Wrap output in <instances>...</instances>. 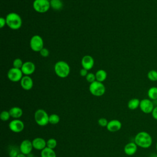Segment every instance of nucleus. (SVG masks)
Here are the masks:
<instances>
[{"mask_svg":"<svg viewBox=\"0 0 157 157\" xmlns=\"http://www.w3.org/2000/svg\"><path fill=\"white\" fill-rule=\"evenodd\" d=\"M151 116L153 117V119L157 120V105L156 106H155L152 112H151Z\"/></svg>","mask_w":157,"mask_h":157,"instance_id":"nucleus-34","label":"nucleus"},{"mask_svg":"<svg viewBox=\"0 0 157 157\" xmlns=\"http://www.w3.org/2000/svg\"><path fill=\"white\" fill-rule=\"evenodd\" d=\"M154 107L155 106L153 102L148 98L143 99L140 101L139 108L140 110L145 114L151 113Z\"/></svg>","mask_w":157,"mask_h":157,"instance_id":"nucleus-9","label":"nucleus"},{"mask_svg":"<svg viewBox=\"0 0 157 157\" xmlns=\"http://www.w3.org/2000/svg\"><path fill=\"white\" fill-rule=\"evenodd\" d=\"M149 157H157V153H151V154L149 156Z\"/></svg>","mask_w":157,"mask_h":157,"instance_id":"nucleus-37","label":"nucleus"},{"mask_svg":"<svg viewBox=\"0 0 157 157\" xmlns=\"http://www.w3.org/2000/svg\"><path fill=\"white\" fill-rule=\"evenodd\" d=\"M9 128L13 132L19 133L23 131L25 124L23 121L20 119H13L9 123Z\"/></svg>","mask_w":157,"mask_h":157,"instance_id":"nucleus-10","label":"nucleus"},{"mask_svg":"<svg viewBox=\"0 0 157 157\" xmlns=\"http://www.w3.org/2000/svg\"><path fill=\"white\" fill-rule=\"evenodd\" d=\"M140 100L138 98H132L128 102V107L130 110H136L139 107Z\"/></svg>","mask_w":157,"mask_h":157,"instance_id":"nucleus-22","label":"nucleus"},{"mask_svg":"<svg viewBox=\"0 0 157 157\" xmlns=\"http://www.w3.org/2000/svg\"><path fill=\"white\" fill-rule=\"evenodd\" d=\"M60 121L59 116L56 113H52L49 115V123L51 124H56Z\"/></svg>","mask_w":157,"mask_h":157,"instance_id":"nucleus-25","label":"nucleus"},{"mask_svg":"<svg viewBox=\"0 0 157 157\" xmlns=\"http://www.w3.org/2000/svg\"><path fill=\"white\" fill-rule=\"evenodd\" d=\"M94 64V60L91 56L86 55L82 57L81 60V65L82 68H84L89 71L93 67Z\"/></svg>","mask_w":157,"mask_h":157,"instance_id":"nucleus-13","label":"nucleus"},{"mask_svg":"<svg viewBox=\"0 0 157 157\" xmlns=\"http://www.w3.org/2000/svg\"><path fill=\"white\" fill-rule=\"evenodd\" d=\"M121 126L122 124L120 121L118 120H112L108 122L106 128L109 132H115L120 130Z\"/></svg>","mask_w":157,"mask_h":157,"instance_id":"nucleus-15","label":"nucleus"},{"mask_svg":"<svg viewBox=\"0 0 157 157\" xmlns=\"http://www.w3.org/2000/svg\"><path fill=\"white\" fill-rule=\"evenodd\" d=\"M40 157H56V154L53 149L45 147L41 151Z\"/></svg>","mask_w":157,"mask_h":157,"instance_id":"nucleus-21","label":"nucleus"},{"mask_svg":"<svg viewBox=\"0 0 157 157\" xmlns=\"http://www.w3.org/2000/svg\"><path fill=\"white\" fill-rule=\"evenodd\" d=\"M23 77V74L20 69L12 67L7 72V78L12 82H20Z\"/></svg>","mask_w":157,"mask_h":157,"instance_id":"nucleus-8","label":"nucleus"},{"mask_svg":"<svg viewBox=\"0 0 157 157\" xmlns=\"http://www.w3.org/2000/svg\"><path fill=\"white\" fill-rule=\"evenodd\" d=\"M50 8L54 10H60L63 7V3L62 0H50Z\"/></svg>","mask_w":157,"mask_h":157,"instance_id":"nucleus-20","label":"nucleus"},{"mask_svg":"<svg viewBox=\"0 0 157 157\" xmlns=\"http://www.w3.org/2000/svg\"><path fill=\"white\" fill-rule=\"evenodd\" d=\"M32 157H38V156H32Z\"/></svg>","mask_w":157,"mask_h":157,"instance_id":"nucleus-39","label":"nucleus"},{"mask_svg":"<svg viewBox=\"0 0 157 157\" xmlns=\"http://www.w3.org/2000/svg\"><path fill=\"white\" fill-rule=\"evenodd\" d=\"M19 148L20 153L25 155H29L33 149L32 141L28 139H25L22 140L20 144Z\"/></svg>","mask_w":157,"mask_h":157,"instance_id":"nucleus-11","label":"nucleus"},{"mask_svg":"<svg viewBox=\"0 0 157 157\" xmlns=\"http://www.w3.org/2000/svg\"><path fill=\"white\" fill-rule=\"evenodd\" d=\"M147 78L151 82H157V71L155 69L150 70L147 73Z\"/></svg>","mask_w":157,"mask_h":157,"instance_id":"nucleus-24","label":"nucleus"},{"mask_svg":"<svg viewBox=\"0 0 157 157\" xmlns=\"http://www.w3.org/2000/svg\"><path fill=\"white\" fill-rule=\"evenodd\" d=\"M31 49L36 52H39L44 47V43L42 37L39 35H34L31 37L29 41Z\"/></svg>","mask_w":157,"mask_h":157,"instance_id":"nucleus-7","label":"nucleus"},{"mask_svg":"<svg viewBox=\"0 0 157 157\" xmlns=\"http://www.w3.org/2000/svg\"><path fill=\"white\" fill-rule=\"evenodd\" d=\"M34 121L40 126H45L49 123V115L47 112L42 109H39L34 114Z\"/></svg>","mask_w":157,"mask_h":157,"instance_id":"nucleus-4","label":"nucleus"},{"mask_svg":"<svg viewBox=\"0 0 157 157\" xmlns=\"http://www.w3.org/2000/svg\"><path fill=\"white\" fill-rule=\"evenodd\" d=\"M21 70L24 75H30L35 72L36 65L33 62L27 61L24 62Z\"/></svg>","mask_w":157,"mask_h":157,"instance_id":"nucleus-12","label":"nucleus"},{"mask_svg":"<svg viewBox=\"0 0 157 157\" xmlns=\"http://www.w3.org/2000/svg\"><path fill=\"white\" fill-rule=\"evenodd\" d=\"M39 53H40V55L42 57L46 58V57L48 56V55H49V54H50V52H49V50H48L47 48L44 47L43 48H42V49L40 50V51L39 52Z\"/></svg>","mask_w":157,"mask_h":157,"instance_id":"nucleus-32","label":"nucleus"},{"mask_svg":"<svg viewBox=\"0 0 157 157\" xmlns=\"http://www.w3.org/2000/svg\"><path fill=\"white\" fill-rule=\"evenodd\" d=\"M6 25V18H4L1 17L0 18V28H2L4 27V26Z\"/></svg>","mask_w":157,"mask_h":157,"instance_id":"nucleus-35","label":"nucleus"},{"mask_svg":"<svg viewBox=\"0 0 157 157\" xmlns=\"http://www.w3.org/2000/svg\"><path fill=\"white\" fill-rule=\"evenodd\" d=\"M20 153V151L19 147L17 148L15 146H13L10 147L9 148V156L10 157H17Z\"/></svg>","mask_w":157,"mask_h":157,"instance_id":"nucleus-26","label":"nucleus"},{"mask_svg":"<svg viewBox=\"0 0 157 157\" xmlns=\"http://www.w3.org/2000/svg\"><path fill=\"white\" fill-rule=\"evenodd\" d=\"M24 62H23V61L20 59V58H15L12 63V66L13 67L15 68H17V69H20L22 67L23 64Z\"/></svg>","mask_w":157,"mask_h":157,"instance_id":"nucleus-28","label":"nucleus"},{"mask_svg":"<svg viewBox=\"0 0 157 157\" xmlns=\"http://www.w3.org/2000/svg\"><path fill=\"white\" fill-rule=\"evenodd\" d=\"M96 80L100 82H103L105 81L107 77V72L104 69H99L95 73Z\"/></svg>","mask_w":157,"mask_h":157,"instance_id":"nucleus-19","label":"nucleus"},{"mask_svg":"<svg viewBox=\"0 0 157 157\" xmlns=\"http://www.w3.org/2000/svg\"><path fill=\"white\" fill-rule=\"evenodd\" d=\"M33 148L42 151L47 147V141L42 137H36L32 140Z\"/></svg>","mask_w":157,"mask_h":157,"instance_id":"nucleus-16","label":"nucleus"},{"mask_svg":"<svg viewBox=\"0 0 157 157\" xmlns=\"http://www.w3.org/2000/svg\"><path fill=\"white\" fill-rule=\"evenodd\" d=\"M20 82L21 88L25 90H30L33 87V80L29 75H23Z\"/></svg>","mask_w":157,"mask_h":157,"instance_id":"nucleus-14","label":"nucleus"},{"mask_svg":"<svg viewBox=\"0 0 157 157\" xmlns=\"http://www.w3.org/2000/svg\"><path fill=\"white\" fill-rule=\"evenodd\" d=\"M10 117H11L10 113L9 111L7 110L2 111L0 114V118L3 121H6L9 120L10 119Z\"/></svg>","mask_w":157,"mask_h":157,"instance_id":"nucleus-29","label":"nucleus"},{"mask_svg":"<svg viewBox=\"0 0 157 157\" xmlns=\"http://www.w3.org/2000/svg\"><path fill=\"white\" fill-rule=\"evenodd\" d=\"M138 146L134 142H131L126 144L124 147V152L128 156L134 155L137 151Z\"/></svg>","mask_w":157,"mask_h":157,"instance_id":"nucleus-17","label":"nucleus"},{"mask_svg":"<svg viewBox=\"0 0 157 157\" xmlns=\"http://www.w3.org/2000/svg\"><path fill=\"white\" fill-rule=\"evenodd\" d=\"M10 117L13 119H19L23 115V110L17 106L11 107L9 110Z\"/></svg>","mask_w":157,"mask_h":157,"instance_id":"nucleus-18","label":"nucleus"},{"mask_svg":"<svg viewBox=\"0 0 157 157\" xmlns=\"http://www.w3.org/2000/svg\"><path fill=\"white\" fill-rule=\"evenodd\" d=\"M55 74L59 78H66L69 76L71 68L69 64L64 61H58L54 65Z\"/></svg>","mask_w":157,"mask_h":157,"instance_id":"nucleus-3","label":"nucleus"},{"mask_svg":"<svg viewBox=\"0 0 157 157\" xmlns=\"http://www.w3.org/2000/svg\"><path fill=\"white\" fill-rule=\"evenodd\" d=\"M134 142L142 148H148L152 145L153 139L148 132L140 131L135 136Z\"/></svg>","mask_w":157,"mask_h":157,"instance_id":"nucleus-1","label":"nucleus"},{"mask_svg":"<svg viewBox=\"0 0 157 157\" xmlns=\"http://www.w3.org/2000/svg\"><path fill=\"white\" fill-rule=\"evenodd\" d=\"M6 25L11 29H19L22 26V19L19 14L16 12H10L5 17Z\"/></svg>","mask_w":157,"mask_h":157,"instance_id":"nucleus-2","label":"nucleus"},{"mask_svg":"<svg viewBox=\"0 0 157 157\" xmlns=\"http://www.w3.org/2000/svg\"><path fill=\"white\" fill-rule=\"evenodd\" d=\"M147 96L148 99L151 101H155L157 99V87L152 86L150 87L147 91Z\"/></svg>","mask_w":157,"mask_h":157,"instance_id":"nucleus-23","label":"nucleus"},{"mask_svg":"<svg viewBox=\"0 0 157 157\" xmlns=\"http://www.w3.org/2000/svg\"><path fill=\"white\" fill-rule=\"evenodd\" d=\"M156 152H157V142L156 143Z\"/></svg>","mask_w":157,"mask_h":157,"instance_id":"nucleus-38","label":"nucleus"},{"mask_svg":"<svg viewBox=\"0 0 157 157\" xmlns=\"http://www.w3.org/2000/svg\"><path fill=\"white\" fill-rule=\"evenodd\" d=\"M86 80L88 82H89L90 83L96 81V75L95 74H93L92 72H89L88 74V75L86 76Z\"/></svg>","mask_w":157,"mask_h":157,"instance_id":"nucleus-30","label":"nucleus"},{"mask_svg":"<svg viewBox=\"0 0 157 157\" xmlns=\"http://www.w3.org/2000/svg\"><path fill=\"white\" fill-rule=\"evenodd\" d=\"M108 120L105 118H100L98 120V124L101 127H106L108 124Z\"/></svg>","mask_w":157,"mask_h":157,"instance_id":"nucleus-31","label":"nucleus"},{"mask_svg":"<svg viewBox=\"0 0 157 157\" xmlns=\"http://www.w3.org/2000/svg\"><path fill=\"white\" fill-rule=\"evenodd\" d=\"M89 91L92 95L99 97L104 94L105 92V87L102 82L96 80L90 84Z\"/></svg>","mask_w":157,"mask_h":157,"instance_id":"nucleus-5","label":"nucleus"},{"mask_svg":"<svg viewBox=\"0 0 157 157\" xmlns=\"http://www.w3.org/2000/svg\"><path fill=\"white\" fill-rule=\"evenodd\" d=\"M17 157H26V155H25L21 153H20Z\"/></svg>","mask_w":157,"mask_h":157,"instance_id":"nucleus-36","label":"nucleus"},{"mask_svg":"<svg viewBox=\"0 0 157 157\" xmlns=\"http://www.w3.org/2000/svg\"><path fill=\"white\" fill-rule=\"evenodd\" d=\"M88 73H89L88 71L85 69H84V68H82L80 69V75L82 77H86V76L88 75Z\"/></svg>","mask_w":157,"mask_h":157,"instance_id":"nucleus-33","label":"nucleus"},{"mask_svg":"<svg viewBox=\"0 0 157 157\" xmlns=\"http://www.w3.org/2000/svg\"><path fill=\"white\" fill-rule=\"evenodd\" d=\"M56 146H57V141L55 139L50 138L47 140V147L54 150Z\"/></svg>","mask_w":157,"mask_h":157,"instance_id":"nucleus-27","label":"nucleus"},{"mask_svg":"<svg viewBox=\"0 0 157 157\" xmlns=\"http://www.w3.org/2000/svg\"><path fill=\"white\" fill-rule=\"evenodd\" d=\"M34 10L40 13L47 12L50 8V1L48 0H34L33 2Z\"/></svg>","mask_w":157,"mask_h":157,"instance_id":"nucleus-6","label":"nucleus"}]
</instances>
